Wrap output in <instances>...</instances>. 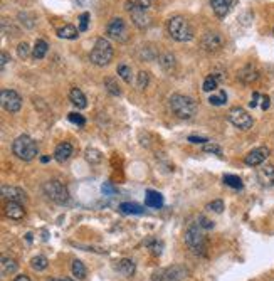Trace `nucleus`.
Returning a JSON list of instances; mask_svg holds the SVG:
<instances>
[{
    "label": "nucleus",
    "mask_w": 274,
    "mask_h": 281,
    "mask_svg": "<svg viewBox=\"0 0 274 281\" xmlns=\"http://www.w3.org/2000/svg\"><path fill=\"white\" fill-rule=\"evenodd\" d=\"M168 106L172 113L177 114L180 120H190L197 113V103L185 95H172L168 100Z\"/></svg>",
    "instance_id": "obj_1"
},
{
    "label": "nucleus",
    "mask_w": 274,
    "mask_h": 281,
    "mask_svg": "<svg viewBox=\"0 0 274 281\" xmlns=\"http://www.w3.org/2000/svg\"><path fill=\"white\" fill-rule=\"evenodd\" d=\"M183 239H185V244L188 246V249H190L192 253L199 254V256H204L205 249H207V239H205L204 229L200 227L199 223H192L188 225Z\"/></svg>",
    "instance_id": "obj_2"
},
{
    "label": "nucleus",
    "mask_w": 274,
    "mask_h": 281,
    "mask_svg": "<svg viewBox=\"0 0 274 281\" xmlns=\"http://www.w3.org/2000/svg\"><path fill=\"white\" fill-rule=\"evenodd\" d=\"M168 34L172 36V39L178 42H188L194 39V29H192L190 22L182 15H175L168 20Z\"/></svg>",
    "instance_id": "obj_3"
},
{
    "label": "nucleus",
    "mask_w": 274,
    "mask_h": 281,
    "mask_svg": "<svg viewBox=\"0 0 274 281\" xmlns=\"http://www.w3.org/2000/svg\"><path fill=\"white\" fill-rule=\"evenodd\" d=\"M12 152H14L17 159L31 162L37 157V143L29 135H20L12 143Z\"/></svg>",
    "instance_id": "obj_4"
},
{
    "label": "nucleus",
    "mask_w": 274,
    "mask_h": 281,
    "mask_svg": "<svg viewBox=\"0 0 274 281\" xmlns=\"http://www.w3.org/2000/svg\"><path fill=\"white\" fill-rule=\"evenodd\" d=\"M113 54L114 51L111 42L108 39H105V37H100V39H96V42H94V48L89 53V59L96 66H108L111 59H113Z\"/></svg>",
    "instance_id": "obj_5"
},
{
    "label": "nucleus",
    "mask_w": 274,
    "mask_h": 281,
    "mask_svg": "<svg viewBox=\"0 0 274 281\" xmlns=\"http://www.w3.org/2000/svg\"><path fill=\"white\" fill-rule=\"evenodd\" d=\"M42 190L47 195V199H51L53 202L59 204V206H64V204L69 202V190L67 187L59 180H49L42 185Z\"/></svg>",
    "instance_id": "obj_6"
},
{
    "label": "nucleus",
    "mask_w": 274,
    "mask_h": 281,
    "mask_svg": "<svg viewBox=\"0 0 274 281\" xmlns=\"http://www.w3.org/2000/svg\"><path fill=\"white\" fill-rule=\"evenodd\" d=\"M188 276V270L182 265H173L164 270H158L152 281H183Z\"/></svg>",
    "instance_id": "obj_7"
},
{
    "label": "nucleus",
    "mask_w": 274,
    "mask_h": 281,
    "mask_svg": "<svg viewBox=\"0 0 274 281\" xmlns=\"http://www.w3.org/2000/svg\"><path fill=\"white\" fill-rule=\"evenodd\" d=\"M0 103H2L5 112L17 113L22 108V98L14 89H2V93H0Z\"/></svg>",
    "instance_id": "obj_8"
},
{
    "label": "nucleus",
    "mask_w": 274,
    "mask_h": 281,
    "mask_svg": "<svg viewBox=\"0 0 274 281\" xmlns=\"http://www.w3.org/2000/svg\"><path fill=\"white\" fill-rule=\"evenodd\" d=\"M229 121L239 130H249V128H252V125H254L252 116L242 108H232V110H230V112H229Z\"/></svg>",
    "instance_id": "obj_9"
},
{
    "label": "nucleus",
    "mask_w": 274,
    "mask_h": 281,
    "mask_svg": "<svg viewBox=\"0 0 274 281\" xmlns=\"http://www.w3.org/2000/svg\"><path fill=\"white\" fill-rule=\"evenodd\" d=\"M106 34H108L111 39H114L118 42H125L128 39V29H126L125 20H123L121 17L111 19L108 27H106Z\"/></svg>",
    "instance_id": "obj_10"
},
{
    "label": "nucleus",
    "mask_w": 274,
    "mask_h": 281,
    "mask_svg": "<svg viewBox=\"0 0 274 281\" xmlns=\"http://www.w3.org/2000/svg\"><path fill=\"white\" fill-rule=\"evenodd\" d=\"M126 8L131 14V20L138 29H147L152 24V17L148 14V8H141L138 5H135V2L126 3Z\"/></svg>",
    "instance_id": "obj_11"
},
{
    "label": "nucleus",
    "mask_w": 274,
    "mask_h": 281,
    "mask_svg": "<svg viewBox=\"0 0 274 281\" xmlns=\"http://www.w3.org/2000/svg\"><path fill=\"white\" fill-rule=\"evenodd\" d=\"M268 157H269V148L258 147L247 153L246 159H244V164L249 165V167H258V165H263L268 160Z\"/></svg>",
    "instance_id": "obj_12"
},
{
    "label": "nucleus",
    "mask_w": 274,
    "mask_h": 281,
    "mask_svg": "<svg viewBox=\"0 0 274 281\" xmlns=\"http://www.w3.org/2000/svg\"><path fill=\"white\" fill-rule=\"evenodd\" d=\"M222 46H224V39L219 32H207L202 37V48L207 53H217L222 49Z\"/></svg>",
    "instance_id": "obj_13"
},
{
    "label": "nucleus",
    "mask_w": 274,
    "mask_h": 281,
    "mask_svg": "<svg viewBox=\"0 0 274 281\" xmlns=\"http://www.w3.org/2000/svg\"><path fill=\"white\" fill-rule=\"evenodd\" d=\"M2 197L7 202H22L25 201V192L12 185H2Z\"/></svg>",
    "instance_id": "obj_14"
},
{
    "label": "nucleus",
    "mask_w": 274,
    "mask_h": 281,
    "mask_svg": "<svg viewBox=\"0 0 274 281\" xmlns=\"http://www.w3.org/2000/svg\"><path fill=\"white\" fill-rule=\"evenodd\" d=\"M3 211H5V216L10 221H22L25 216V209L20 202H7Z\"/></svg>",
    "instance_id": "obj_15"
},
{
    "label": "nucleus",
    "mask_w": 274,
    "mask_h": 281,
    "mask_svg": "<svg viewBox=\"0 0 274 281\" xmlns=\"http://www.w3.org/2000/svg\"><path fill=\"white\" fill-rule=\"evenodd\" d=\"M72 152H74V148H72V145L69 142H62L59 143L57 147H55L54 150V159L59 162V164H64V162H67L71 159Z\"/></svg>",
    "instance_id": "obj_16"
},
{
    "label": "nucleus",
    "mask_w": 274,
    "mask_h": 281,
    "mask_svg": "<svg viewBox=\"0 0 274 281\" xmlns=\"http://www.w3.org/2000/svg\"><path fill=\"white\" fill-rule=\"evenodd\" d=\"M116 271L119 275H123L125 278H131V276L135 275V271H136V265H135V261L133 259H130V258H123V259H119V261L116 263Z\"/></svg>",
    "instance_id": "obj_17"
},
{
    "label": "nucleus",
    "mask_w": 274,
    "mask_h": 281,
    "mask_svg": "<svg viewBox=\"0 0 274 281\" xmlns=\"http://www.w3.org/2000/svg\"><path fill=\"white\" fill-rule=\"evenodd\" d=\"M209 2H211L214 14L220 17V19H224L229 14L230 7H232V0H209Z\"/></svg>",
    "instance_id": "obj_18"
},
{
    "label": "nucleus",
    "mask_w": 274,
    "mask_h": 281,
    "mask_svg": "<svg viewBox=\"0 0 274 281\" xmlns=\"http://www.w3.org/2000/svg\"><path fill=\"white\" fill-rule=\"evenodd\" d=\"M17 270H19V263L14 258L3 256L0 259V273H2V276H12L17 273Z\"/></svg>",
    "instance_id": "obj_19"
},
{
    "label": "nucleus",
    "mask_w": 274,
    "mask_h": 281,
    "mask_svg": "<svg viewBox=\"0 0 274 281\" xmlns=\"http://www.w3.org/2000/svg\"><path fill=\"white\" fill-rule=\"evenodd\" d=\"M145 206L147 207H153V209H160L164 206V195L157 190H147V195H145Z\"/></svg>",
    "instance_id": "obj_20"
},
{
    "label": "nucleus",
    "mask_w": 274,
    "mask_h": 281,
    "mask_svg": "<svg viewBox=\"0 0 274 281\" xmlns=\"http://www.w3.org/2000/svg\"><path fill=\"white\" fill-rule=\"evenodd\" d=\"M69 100H71V103L74 105L78 110H84L88 106L86 96H84V93L81 91L79 88H72L71 89V91H69Z\"/></svg>",
    "instance_id": "obj_21"
},
{
    "label": "nucleus",
    "mask_w": 274,
    "mask_h": 281,
    "mask_svg": "<svg viewBox=\"0 0 274 281\" xmlns=\"http://www.w3.org/2000/svg\"><path fill=\"white\" fill-rule=\"evenodd\" d=\"M258 177L264 185L274 184V165H263L258 172Z\"/></svg>",
    "instance_id": "obj_22"
},
{
    "label": "nucleus",
    "mask_w": 274,
    "mask_h": 281,
    "mask_svg": "<svg viewBox=\"0 0 274 281\" xmlns=\"http://www.w3.org/2000/svg\"><path fill=\"white\" fill-rule=\"evenodd\" d=\"M57 36L61 37V39L74 41V39H78V36H79V29H76L74 25H71V24H66L57 29Z\"/></svg>",
    "instance_id": "obj_23"
},
{
    "label": "nucleus",
    "mask_w": 274,
    "mask_h": 281,
    "mask_svg": "<svg viewBox=\"0 0 274 281\" xmlns=\"http://www.w3.org/2000/svg\"><path fill=\"white\" fill-rule=\"evenodd\" d=\"M258 69H256L254 66L252 64H247L246 67H244V69L239 72V79L242 81V83H246V84H249V83H252V81H256L258 79Z\"/></svg>",
    "instance_id": "obj_24"
},
{
    "label": "nucleus",
    "mask_w": 274,
    "mask_h": 281,
    "mask_svg": "<svg viewBox=\"0 0 274 281\" xmlns=\"http://www.w3.org/2000/svg\"><path fill=\"white\" fill-rule=\"evenodd\" d=\"M47 49H49L47 42L42 41V39H37L36 44H34V48H32V56H34V59H44L46 54H47Z\"/></svg>",
    "instance_id": "obj_25"
},
{
    "label": "nucleus",
    "mask_w": 274,
    "mask_h": 281,
    "mask_svg": "<svg viewBox=\"0 0 274 281\" xmlns=\"http://www.w3.org/2000/svg\"><path fill=\"white\" fill-rule=\"evenodd\" d=\"M119 211L123 212V214H135V216H140L143 214L145 209L138 204H133V202H123L119 204Z\"/></svg>",
    "instance_id": "obj_26"
},
{
    "label": "nucleus",
    "mask_w": 274,
    "mask_h": 281,
    "mask_svg": "<svg viewBox=\"0 0 274 281\" xmlns=\"http://www.w3.org/2000/svg\"><path fill=\"white\" fill-rule=\"evenodd\" d=\"M72 275H74L79 281L86 280L88 271H86V266H84L83 261H79V259H74V261H72Z\"/></svg>",
    "instance_id": "obj_27"
},
{
    "label": "nucleus",
    "mask_w": 274,
    "mask_h": 281,
    "mask_svg": "<svg viewBox=\"0 0 274 281\" xmlns=\"http://www.w3.org/2000/svg\"><path fill=\"white\" fill-rule=\"evenodd\" d=\"M84 157H86V160H88L91 165L100 164V162L103 160V153L98 150V148H88V150L84 152Z\"/></svg>",
    "instance_id": "obj_28"
},
{
    "label": "nucleus",
    "mask_w": 274,
    "mask_h": 281,
    "mask_svg": "<svg viewBox=\"0 0 274 281\" xmlns=\"http://www.w3.org/2000/svg\"><path fill=\"white\" fill-rule=\"evenodd\" d=\"M160 64L166 72H172L175 69V57L170 53H166L160 57Z\"/></svg>",
    "instance_id": "obj_29"
},
{
    "label": "nucleus",
    "mask_w": 274,
    "mask_h": 281,
    "mask_svg": "<svg viewBox=\"0 0 274 281\" xmlns=\"http://www.w3.org/2000/svg\"><path fill=\"white\" fill-rule=\"evenodd\" d=\"M31 266H32V270H36V271H44L46 268L49 266V259L46 256H36L31 259Z\"/></svg>",
    "instance_id": "obj_30"
},
{
    "label": "nucleus",
    "mask_w": 274,
    "mask_h": 281,
    "mask_svg": "<svg viewBox=\"0 0 274 281\" xmlns=\"http://www.w3.org/2000/svg\"><path fill=\"white\" fill-rule=\"evenodd\" d=\"M105 86L108 88V91H110L113 96H119V95H121L119 84H118V81L114 79V78H106V79H105Z\"/></svg>",
    "instance_id": "obj_31"
},
{
    "label": "nucleus",
    "mask_w": 274,
    "mask_h": 281,
    "mask_svg": "<svg viewBox=\"0 0 274 281\" xmlns=\"http://www.w3.org/2000/svg\"><path fill=\"white\" fill-rule=\"evenodd\" d=\"M217 86H219V79H217L216 76L212 74V76H209V78H205L202 89H204L205 93H212V91H216Z\"/></svg>",
    "instance_id": "obj_32"
},
{
    "label": "nucleus",
    "mask_w": 274,
    "mask_h": 281,
    "mask_svg": "<svg viewBox=\"0 0 274 281\" xmlns=\"http://www.w3.org/2000/svg\"><path fill=\"white\" fill-rule=\"evenodd\" d=\"M131 74H133V72H131V67L130 66H126V64H119L118 66V76L123 81H125V83H128V84L131 83V78H133Z\"/></svg>",
    "instance_id": "obj_33"
},
{
    "label": "nucleus",
    "mask_w": 274,
    "mask_h": 281,
    "mask_svg": "<svg viewBox=\"0 0 274 281\" xmlns=\"http://www.w3.org/2000/svg\"><path fill=\"white\" fill-rule=\"evenodd\" d=\"M224 184L232 187V189H237V190L244 187L241 177H237V175H224Z\"/></svg>",
    "instance_id": "obj_34"
},
{
    "label": "nucleus",
    "mask_w": 274,
    "mask_h": 281,
    "mask_svg": "<svg viewBox=\"0 0 274 281\" xmlns=\"http://www.w3.org/2000/svg\"><path fill=\"white\" fill-rule=\"evenodd\" d=\"M209 103L214 105V106H222L227 103V95H225V91H220L219 95H212L209 98Z\"/></svg>",
    "instance_id": "obj_35"
},
{
    "label": "nucleus",
    "mask_w": 274,
    "mask_h": 281,
    "mask_svg": "<svg viewBox=\"0 0 274 281\" xmlns=\"http://www.w3.org/2000/svg\"><path fill=\"white\" fill-rule=\"evenodd\" d=\"M150 84V74L147 71H140L138 72V79H136V86L140 89H145Z\"/></svg>",
    "instance_id": "obj_36"
},
{
    "label": "nucleus",
    "mask_w": 274,
    "mask_h": 281,
    "mask_svg": "<svg viewBox=\"0 0 274 281\" xmlns=\"http://www.w3.org/2000/svg\"><path fill=\"white\" fill-rule=\"evenodd\" d=\"M89 19H91V15H89V12H83V14L79 15V32H86L88 31V25H89Z\"/></svg>",
    "instance_id": "obj_37"
},
{
    "label": "nucleus",
    "mask_w": 274,
    "mask_h": 281,
    "mask_svg": "<svg viewBox=\"0 0 274 281\" xmlns=\"http://www.w3.org/2000/svg\"><path fill=\"white\" fill-rule=\"evenodd\" d=\"M17 54H19L20 59H27L29 54H31V48H29L27 42H20L19 48H17Z\"/></svg>",
    "instance_id": "obj_38"
},
{
    "label": "nucleus",
    "mask_w": 274,
    "mask_h": 281,
    "mask_svg": "<svg viewBox=\"0 0 274 281\" xmlns=\"http://www.w3.org/2000/svg\"><path fill=\"white\" fill-rule=\"evenodd\" d=\"M69 121L74 123V125H78V126H84V125H86V120H84V116H83V114H79V113H69Z\"/></svg>",
    "instance_id": "obj_39"
},
{
    "label": "nucleus",
    "mask_w": 274,
    "mask_h": 281,
    "mask_svg": "<svg viewBox=\"0 0 274 281\" xmlns=\"http://www.w3.org/2000/svg\"><path fill=\"white\" fill-rule=\"evenodd\" d=\"M204 152L205 153H216V155H222V148L219 147V145H216V143L204 145Z\"/></svg>",
    "instance_id": "obj_40"
},
{
    "label": "nucleus",
    "mask_w": 274,
    "mask_h": 281,
    "mask_svg": "<svg viewBox=\"0 0 274 281\" xmlns=\"http://www.w3.org/2000/svg\"><path fill=\"white\" fill-rule=\"evenodd\" d=\"M207 209L212 211V212H216V214H220V212L224 211V202H222V201H214V202L209 204Z\"/></svg>",
    "instance_id": "obj_41"
},
{
    "label": "nucleus",
    "mask_w": 274,
    "mask_h": 281,
    "mask_svg": "<svg viewBox=\"0 0 274 281\" xmlns=\"http://www.w3.org/2000/svg\"><path fill=\"white\" fill-rule=\"evenodd\" d=\"M147 246H150V248H152V251H153L155 254H160V253H162V248H164V244H162L160 241H155V239L147 241Z\"/></svg>",
    "instance_id": "obj_42"
},
{
    "label": "nucleus",
    "mask_w": 274,
    "mask_h": 281,
    "mask_svg": "<svg viewBox=\"0 0 274 281\" xmlns=\"http://www.w3.org/2000/svg\"><path fill=\"white\" fill-rule=\"evenodd\" d=\"M197 223H199V225H200L202 229H212V227H214V223H212V221H209L207 217H204V216H199Z\"/></svg>",
    "instance_id": "obj_43"
},
{
    "label": "nucleus",
    "mask_w": 274,
    "mask_h": 281,
    "mask_svg": "<svg viewBox=\"0 0 274 281\" xmlns=\"http://www.w3.org/2000/svg\"><path fill=\"white\" fill-rule=\"evenodd\" d=\"M188 142L195 143V145H207L209 140L204 138V137H195V135H190V137H188Z\"/></svg>",
    "instance_id": "obj_44"
},
{
    "label": "nucleus",
    "mask_w": 274,
    "mask_h": 281,
    "mask_svg": "<svg viewBox=\"0 0 274 281\" xmlns=\"http://www.w3.org/2000/svg\"><path fill=\"white\" fill-rule=\"evenodd\" d=\"M101 190H103V194H105V195H114V194H116V189H114L111 184H103Z\"/></svg>",
    "instance_id": "obj_45"
},
{
    "label": "nucleus",
    "mask_w": 274,
    "mask_h": 281,
    "mask_svg": "<svg viewBox=\"0 0 274 281\" xmlns=\"http://www.w3.org/2000/svg\"><path fill=\"white\" fill-rule=\"evenodd\" d=\"M0 59H2V61H0V66H2V69H5L7 62L10 61V56H8V54L5 53V51H3V53H2V56H0Z\"/></svg>",
    "instance_id": "obj_46"
},
{
    "label": "nucleus",
    "mask_w": 274,
    "mask_h": 281,
    "mask_svg": "<svg viewBox=\"0 0 274 281\" xmlns=\"http://www.w3.org/2000/svg\"><path fill=\"white\" fill-rule=\"evenodd\" d=\"M259 100H261V95H259V93H254V95H252V100H251V103H249V106H251V108H256V106L259 105Z\"/></svg>",
    "instance_id": "obj_47"
},
{
    "label": "nucleus",
    "mask_w": 274,
    "mask_h": 281,
    "mask_svg": "<svg viewBox=\"0 0 274 281\" xmlns=\"http://www.w3.org/2000/svg\"><path fill=\"white\" fill-rule=\"evenodd\" d=\"M269 105H271V100H269L268 96H263V103H261V108L266 112V110L269 108Z\"/></svg>",
    "instance_id": "obj_48"
},
{
    "label": "nucleus",
    "mask_w": 274,
    "mask_h": 281,
    "mask_svg": "<svg viewBox=\"0 0 274 281\" xmlns=\"http://www.w3.org/2000/svg\"><path fill=\"white\" fill-rule=\"evenodd\" d=\"M14 281H31L29 280V276H25V275H20V276H17V278Z\"/></svg>",
    "instance_id": "obj_49"
},
{
    "label": "nucleus",
    "mask_w": 274,
    "mask_h": 281,
    "mask_svg": "<svg viewBox=\"0 0 274 281\" xmlns=\"http://www.w3.org/2000/svg\"><path fill=\"white\" fill-rule=\"evenodd\" d=\"M51 159H49V157H42V159H41V162H42V164H47V162H49Z\"/></svg>",
    "instance_id": "obj_50"
},
{
    "label": "nucleus",
    "mask_w": 274,
    "mask_h": 281,
    "mask_svg": "<svg viewBox=\"0 0 274 281\" xmlns=\"http://www.w3.org/2000/svg\"><path fill=\"white\" fill-rule=\"evenodd\" d=\"M53 281H71V280H64V278H54Z\"/></svg>",
    "instance_id": "obj_51"
}]
</instances>
